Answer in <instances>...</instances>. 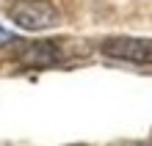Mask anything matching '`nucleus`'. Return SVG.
<instances>
[{"mask_svg":"<svg viewBox=\"0 0 152 146\" xmlns=\"http://www.w3.org/2000/svg\"><path fill=\"white\" fill-rule=\"evenodd\" d=\"M8 20L17 28L39 33V31H50L61 22V11L56 8L53 0H14L8 6Z\"/></svg>","mask_w":152,"mask_h":146,"instance_id":"obj_1","label":"nucleus"},{"mask_svg":"<svg viewBox=\"0 0 152 146\" xmlns=\"http://www.w3.org/2000/svg\"><path fill=\"white\" fill-rule=\"evenodd\" d=\"M102 55L113 61H127L136 66H149L152 63V39H138V36H111L100 44Z\"/></svg>","mask_w":152,"mask_h":146,"instance_id":"obj_2","label":"nucleus"},{"mask_svg":"<svg viewBox=\"0 0 152 146\" xmlns=\"http://www.w3.org/2000/svg\"><path fill=\"white\" fill-rule=\"evenodd\" d=\"M17 61L28 69H47V66H58L64 61V52L56 41L42 39V41H28L17 50Z\"/></svg>","mask_w":152,"mask_h":146,"instance_id":"obj_3","label":"nucleus"},{"mask_svg":"<svg viewBox=\"0 0 152 146\" xmlns=\"http://www.w3.org/2000/svg\"><path fill=\"white\" fill-rule=\"evenodd\" d=\"M136 146H152V143H136Z\"/></svg>","mask_w":152,"mask_h":146,"instance_id":"obj_4","label":"nucleus"}]
</instances>
